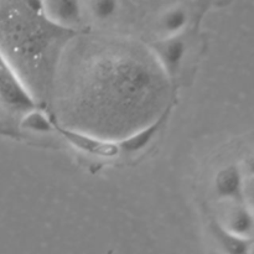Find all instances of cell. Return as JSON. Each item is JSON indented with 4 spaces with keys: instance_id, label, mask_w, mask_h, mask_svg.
I'll list each match as a JSON object with an SVG mask.
<instances>
[{
    "instance_id": "obj_1",
    "label": "cell",
    "mask_w": 254,
    "mask_h": 254,
    "mask_svg": "<svg viewBox=\"0 0 254 254\" xmlns=\"http://www.w3.org/2000/svg\"><path fill=\"white\" fill-rule=\"evenodd\" d=\"M64 49L52 88L61 121L82 133L126 138L156 121L168 79L155 57L135 42L92 37Z\"/></svg>"
},
{
    "instance_id": "obj_2",
    "label": "cell",
    "mask_w": 254,
    "mask_h": 254,
    "mask_svg": "<svg viewBox=\"0 0 254 254\" xmlns=\"http://www.w3.org/2000/svg\"><path fill=\"white\" fill-rule=\"evenodd\" d=\"M73 31L52 22L39 2H0V55L32 101L51 103L55 76Z\"/></svg>"
},
{
    "instance_id": "obj_3",
    "label": "cell",
    "mask_w": 254,
    "mask_h": 254,
    "mask_svg": "<svg viewBox=\"0 0 254 254\" xmlns=\"http://www.w3.org/2000/svg\"><path fill=\"white\" fill-rule=\"evenodd\" d=\"M32 108V98L0 55V113L19 116Z\"/></svg>"
},
{
    "instance_id": "obj_4",
    "label": "cell",
    "mask_w": 254,
    "mask_h": 254,
    "mask_svg": "<svg viewBox=\"0 0 254 254\" xmlns=\"http://www.w3.org/2000/svg\"><path fill=\"white\" fill-rule=\"evenodd\" d=\"M44 14L59 26L72 30L82 19L81 5L77 1H50L42 4Z\"/></svg>"
},
{
    "instance_id": "obj_5",
    "label": "cell",
    "mask_w": 254,
    "mask_h": 254,
    "mask_svg": "<svg viewBox=\"0 0 254 254\" xmlns=\"http://www.w3.org/2000/svg\"><path fill=\"white\" fill-rule=\"evenodd\" d=\"M189 20V15L186 9L184 7H174V9L168 10L165 14L163 15L160 20L161 29L166 32V34H176V32L181 31L185 27L186 22Z\"/></svg>"
},
{
    "instance_id": "obj_6",
    "label": "cell",
    "mask_w": 254,
    "mask_h": 254,
    "mask_svg": "<svg viewBox=\"0 0 254 254\" xmlns=\"http://www.w3.org/2000/svg\"><path fill=\"white\" fill-rule=\"evenodd\" d=\"M118 4L116 1H94L91 4V12L99 21H106L116 15Z\"/></svg>"
},
{
    "instance_id": "obj_7",
    "label": "cell",
    "mask_w": 254,
    "mask_h": 254,
    "mask_svg": "<svg viewBox=\"0 0 254 254\" xmlns=\"http://www.w3.org/2000/svg\"><path fill=\"white\" fill-rule=\"evenodd\" d=\"M184 55V45L179 41L169 42L164 47V59L166 64L171 68H175L181 62Z\"/></svg>"
},
{
    "instance_id": "obj_8",
    "label": "cell",
    "mask_w": 254,
    "mask_h": 254,
    "mask_svg": "<svg viewBox=\"0 0 254 254\" xmlns=\"http://www.w3.org/2000/svg\"><path fill=\"white\" fill-rule=\"evenodd\" d=\"M231 228L240 235H246L247 232H251V230H252L251 217L242 211H238L231 217Z\"/></svg>"
}]
</instances>
